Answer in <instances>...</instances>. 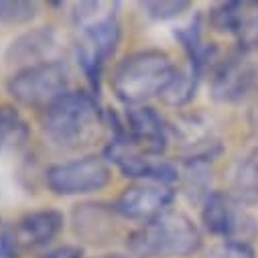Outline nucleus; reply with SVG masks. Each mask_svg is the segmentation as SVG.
Returning a JSON list of instances; mask_svg holds the SVG:
<instances>
[{
    "label": "nucleus",
    "mask_w": 258,
    "mask_h": 258,
    "mask_svg": "<svg viewBox=\"0 0 258 258\" xmlns=\"http://www.w3.org/2000/svg\"><path fill=\"white\" fill-rule=\"evenodd\" d=\"M118 3H78L74 5V51L78 66L88 80L90 92L100 94L102 78L108 61L114 57L120 39L122 23Z\"/></svg>",
    "instance_id": "obj_1"
},
{
    "label": "nucleus",
    "mask_w": 258,
    "mask_h": 258,
    "mask_svg": "<svg viewBox=\"0 0 258 258\" xmlns=\"http://www.w3.org/2000/svg\"><path fill=\"white\" fill-rule=\"evenodd\" d=\"M39 124L51 145L68 151L92 147L110 131L106 110L100 106L98 96L86 90L63 94L39 114Z\"/></svg>",
    "instance_id": "obj_2"
},
{
    "label": "nucleus",
    "mask_w": 258,
    "mask_h": 258,
    "mask_svg": "<svg viewBox=\"0 0 258 258\" xmlns=\"http://www.w3.org/2000/svg\"><path fill=\"white\" fill-rule=\"evenodd\" d=\"M177 74L173 59L161 49H141L122 57L110 76V88L124 108L161 98Z\"/></svg>",
    "instance_id": "obj_3"
},
{
    "label": "nucleus",
    "mask_w": 258,
    "mask_h": 258,
    "mask_svg": "<svg viewBox=\"0 0 258 258\" xmlns=\"http://www.w3.org/2000/svg\"><path fill=\"white\" fill-rule=\"evenodd\" d=\"M200 226L183 212L169 210L126 236L133 258H187L202 250Z\"/></svg>",
    "instance_id": "obj_4"
},
{
    "label": "nucleus",
    "mask_w": 258,
    "mask_h": 258,
    "mask_svg": "<svg viewBox=\"0 0 258 258\" xmlns=\"http://www.w3.org/2000/svg\"><path fill=\"white\" fill-rule=\"evenodd\" d=\"M7 92L19 106L43 112L70 92V72L59 59L19 68L7 80Z\"/></svg>",
    "instance_id": "obj_5"
},
{
    "label": "nucleus",
    "mask_w": 258,
    "mask_h": 258,
    "mask_svg": "<svg viewBox=\"0 0 258 258\" xmlns=\"http://www.w3.org/2000/svg\"><path fill=\"white\" fill-rule=\"evenodd\" d=\"M108 128L112 137L131 143L151 157H165L171 141L169 122L149 104L124 108L122 114L106 110Z\"/></svg>",
    "instance_id": "obj_6"
},
{
    "label": "nucleus",
    "mask_w": 258,
    "mask_h": 258,
    "mask_svg": "<svg viewBox=\"0 0 258 258\" xmlns=\"http://www.w3.org/2000/svg\"><path fill=\"white\" fill-rule=\"evenodd\" d=\"M112 181V167L102 155H84L47 167L45 185L59 198L90 196Z\"/></svg>",
    "instance_id": "obj_7"
},
{
    "label": "nucleus",
    "mask_w": 258,
    "mask_h": 258,
    "mask_svg": "<svg viewBox=\"0 0 258 258\" xmlns=\"http://www.w3.org/2000/svg\"><path fill=\"white\" fill-rule=\"evenodd\" d=\"M102 157L133 181H153L171 187L179 185V169L171 161L165 157H151L118 137H110Z\"/></svg>",
    "instance_id": "obj_8"
},
{
    "label": "nucleus",
    "mask_w": 258,
    "mask_h": 258,
    "mask_svg": "<svg viewBox=\"0 0 258 258\" xmlns=\"http://www.w3.org/2000/svg\"><path fill=\"white\" fill-rule=\"evenodd\" d=\"M258 88V63L236 49L222 57L210 72L212 98L222 104H246Z\"/></svg>",
    "instance_id": "obj_9"
},
{
    "label": "nucleus",
    "mask_w": 258,
    "mask_h": 258,
    "mask_svg": "<svg viewBox=\"0 0 258 258\" xmlns=\"http://www.w3.org/2000/svg\"><path fill=\"white\" fill-rule=\"evenodd\" d=\"M204 228L222 240L252 242L258 232L256 220L230 191H212L202 204Z\"/></svg>",
    "instance_id": "obj_10"
},
{
    "label": "nucleus",
    "mask_w": 258,
    "mask_h": 258,
    "mask_svg": "<svg viewBox=\"0 0 258 258\" xmlns=\"http://www.w3.org/2000/svg\"><path fill=\"white\" fill-rule=\"evenodd\" d=\"M175 196L177 191L171 185L153 181H133L118 193L112 206L122 220L147 224L159 218L161 214L169 212Z\"/></svg>",
    "instance_id": "obj_11"
},
{
    "label": "nucleus",
    "mask_w": 258,
    "mask_h": 258,
    "mask_svg": "<svg viewBox=\"0 0 258 258\" xmlns=\"http://www.w3.org/2000/svg\"><path fill=\"white\" fill-rule=\"evenodd\" d=\"M210 25L224 35H232L244 53L258 49V0H230L210 9Z\"/></svg>",
    "instance_id": "obj_12"
},
{
    "label": "nucleus",
    "mask_w": 258,
    "mask_h": 258,
    "mask_svg": "<svg viewBox=\"0 0 258 258\" xmlns=\"http://www.w3.org/2000/svg\"><path fill=\"white\" fill-rule=\"evenodd\" d=\"M171 137H175L183 149L181 161H206L212 163L222 153V143L212 131L210 122L202 114H181L175 122H169Z\"/></svg>",
    "instance_id": "obj_13"
},
{
    "label": "nucleus",
    "mask_w": 258,
    "mask_h": 258,
    "mask_svg": "<svg viewBox=\"0 0 258 258\" xmlns=\"http://www.w3.org/2000/svg\"><path fill=\"white\" fill-rule=\"evenodd\" d=\"M122 218L116 214L112 204L104 202H84L72 210V226L76 236L92 246L110 244L120 230Z\"/></svg>",
    "instance_id": "obj_14"
},
{
    "label": "nucleus",
    "mask_w": 258,
    "mask_h": 258,
    "mask_svg": "<svg viewBox=\"0 0 258 258\" xmlns=\"http://www.w3.org/2000/svg\"><path fill=\"white\" fill-rule=\"evenodd\" d=\"M66 226V216L59 210L43 208L23 214L13 224V238L19 254L47 248Z\"/></svg>",
    "instance_id": "obj_15"
},
{
    "label": "nucleus",
    "mask_w": 258,
    "mask_h": 258,
    "mask_svg": "<svg viewBox=\"0 0 258 258\" xmlns=\"http://www.w3.org/2000/svg\"><path fill=\"white\" fill-rule=\"evenodd\" d=\"M55 49H57L55 31L51 27H35L19 35L9 45L5 57L11 66L27 68V66H35V63H41V61L55 59L53 57Z\"/></svg>",
    "instance_id": "obj_16"
},
{
    "label": "nucleus",
    "mask_w": 258,
    "mask_h": 258,
    "mask_svg": "<svg viewBox=\"0 0 258 258\" xmlns=\"http://www.w3.org/2000/svg\"><path fill=\"white\" fill-rule=\"evenodd\" d=\"M31 126L15 104H0V155H13L27 147Z\"/></svg>",
    "instance_id": "obj_17"
},
{
    "label": "nucleus",
    "mask_w": 258,
    "mask_h": 258,
    "mask_svg": "<svg viewBox=\"0 0 258 258\" xmlns=\"http://www.w3.org/2000/svg\"><path fill=\"white\" fill-rule=\"evenodd\" d=\"M230 193L242 206H258V147L238 161Z\"/></svg>",
    "instance_id": "obj_18"
},
{
    "label": "nucleus",
    "mask_w": 258,
    "mask_h": 258,
    "mask_svg": "<svg viewBox=\"0 0 258 258\" xmlns=\"http://www.w3.org/2000/svg\"><path fill=\"white\" fill-rule=\"evenodd\" d=\"M183 169H179V185L181 191L191 200L204 204L212 193V171L206 161H181Z\"/></svg>",
    "instance_id": "obj_19"
},
{
    "label": "nucleus",
    "mask_w": 258,
    "mask_h": 258,
    "mask_svg": "<svg viewBox=\"0 0 258 258\" xmlns=\"http://www.w3.org/2000/svg\"><path fill=\"white\" fill-rule=\"evenodd\" d=\"M204 76L200 72H196L193 68H189L187 63L183 68H177V74L173 78V82L169 84V88L163 92V102L171 108H183L187 106L193 98H196V92L202 84Z\"/></svg>",
    "instance_id": "obj_20"
},
{
    "label": "nucleus",
    "mask_w": 258,
    "mask_h": 258,
    "mask_svg": "<svg viewBox=\"0 0 258 258\" xmlns=\"http://www.w3.org/2000/svg\"><path fill=\"white\" fill-rule=\"evenodd\" d=\"M39 15V3L35 0H0V23L25 25Z\"/></svg>",
    "instance_id": "obj_21"
},
{
    "label": "nucleus",
    "mask_w": 258,
    "mask_h": 258,
    "mask_svg": "<svg viewBox=\"0 0 258 258\" xmlns=\"http://www.w3.org/2000/svg\"><path fill=\"white\" fill-rule=\"evenodd\" d=\"M189 7H191V3H187V0H147V3H141L143 15L153 21L177 19L183 13H187Z\"/></svg>",
    "instance_id": "obj_22"
},
{
    "label": "nucleus",
    "mask_w": 258,
    "mask_h": 258,
    "mask_svg": "<svg viewBox=\"0 0 258 258\" xmlns=\"http://www.w3.org/2000/svg\"><path fill=\"white\" fill-rule=\"evenodd\" d=\"M204 258H256V252L250 242L240 240H222L214 244Z\"/></svg>",
    "instance_id": "obj_23"
},
{
    "label": "nucleus",
    "mask_w": 258,
    "mask_h": 258,
    "mask_svg": "<svg viewBox=\"0 0 258 258\" xmlns=\"http://www.w3.org/2000/svg\"><path fill=\"white\" fill-rule=\"evenodd\" d=\"M0 258H19V250L13 238V226L0 218Z\"/></svg>",
    "instance_id": "obj_24"
},
{
    "label": "nucleus",
    "mask_w": 258,
    "mask_h": 258,
    "mask_svg": "<svg viewBox=\"0 0 258 258\" xmlns=\"http://www.w3.org/2000/svg\"><path fill=\"white\" fill-rule=\"evenodd\" d=\"M37 258H84V250L74 244H63V246H55V248L43 252Z\"/></svg>",
    "instance_id": "obj_25"
},
{
    "label": "nucleus",
    "mask_w": 258,
    "mask_h": 258,
    "mask_svg": "<svg viewBox=\"0 0 258 258\" xmlns=\"http://www.w3.org/2000/svg\"><path fill=\"white\" fill-rule=\"evenodd\" d=\"M96 258H133L131 254H120V252H114V254H102V256H96Z\"/></svg>",
    "instance_id": "obj_26"
}]
</instances>
